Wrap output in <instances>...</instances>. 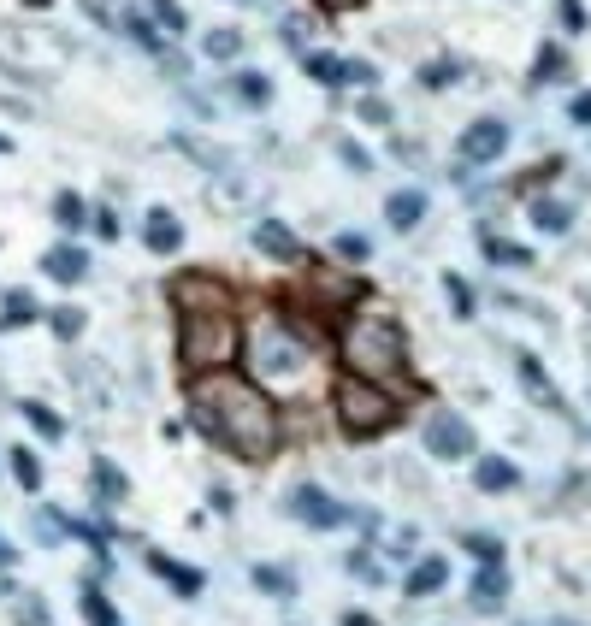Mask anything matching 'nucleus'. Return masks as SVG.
I'll use <instances>...</instances> for the list:
<instances>
[{"mask_svg": "<svg viewBox=\"0 0 591 626\" xmlns=\"http://www.w3.org/2000/svg\"><path fill=\"white\" fill-rule=\"evenodd\" d=\"M190 420L201 438H213L219 449H231L237 461H272V449L284 438L278 402L266 396L261 384L225 373H201L190 378Z\"/></svg>", "mask_w": 591, "mask_h": 626, "instance_id": "1", "label": "nucleus"}, {"mask_svg": "<svg viewBox=\"0 0 591 626\" xmlns=\"http://www.w3.org/2000/svg\"><path fill=\"white\" fill-rule=\"evenodd\" d=\"M337 349H343V367H349L355 378L385 384V378L408 373V337H402L396 313H385V308H361V313H355V319L343 325Z\"/></svg>", "mask_w": 591, "mask_h": 626, "instance_id": "2", "label": "nucleus"}, {"mask_svg": "<svg viewBox=\"0 0 591 626\" xmlns=\"http://www.w3.org/2000/svg\"><path fill=\"white\" fill-rule=\"evenodd\" d=\"M243 349V331H237V313L225 308H178V367L190 378L201 373H225Z\"/></svg>", "mask_w": 591, "mask_h": 626, "instance_id": "3", "label": "nucleus"}, {"mask_svg": "<svg viewBox=\"0 0 591 626\" xmlns=\"http://www.w3.org/2000/svg\"><path fill=\"white\" fill-rule=\"evenodd\" d=\"M331 408H337V420H343V432L349 438H385L396 420H402V402H396L385 384H373V378H337V390H331Z\"/></svg>", "mask_w": 591, "mask_h": 626, "instance_id": "4", "label": "nucleus"}, {"mask_svg": "<svg viewBox=\"0 0 591 626\" xmlns=\"http://www.w3.org/2000/svg\"><path fill=\"white\" fill-rule=\"evenodd\" d=\"M249 361H255L261 384H290V378H302L308 337L290 331L284 319H266V325H255V337H249Z\"/></svg>", "mask_w": 591, "mask_h": 626, "instance_id": "5", "label": "nucleus"}, {"mask_svg": "<svg viewBox=\"0 0 591 626\" xmlns=\"http://www.w3.org/2000/svg\"><path fill=\"white\" fill-rule=\"evenodd\" d=\"M426 455H438V461H461V455H473V426L450 414V408H438L432 420H426Z\"/></svg>", "mask_w": 591, "mask_h": 626, "instance_id": "6", "label": "nucleus"}, {"mask_svg": "<svg viewBox=\"0 0 591 626\" xmlns=\"http://www.w3.org/2000/svg\"><path fill=\"white\" fill-rule=\"evenodd\" d=\"M290 514H296L302 526H314V532L349 526V508H343V502H331L320 485H296V491H290Z\"/></svg>", "mask_w": 591, "mask_h": 626, "instance_id": "7", "label": "nucleus"}, {"mask_svg": "<svg viewBox=\"0 0 591 626\" xmlns=\"http://www.w3.org/2000/svg\"><path fill=\"white\" fill-rule=\"evenodd\" d=\"M461 166H485V160H497L503 148H509V125L503 119H473V125L461 130Z\"/></svg>", "mask_w": 591, "mask_h": 626, "instance_id": "8", "label": "nucleus"}, {"mask_svg": "<svg viewBox=\"0 0 591 626\" xmlns=\"http://www.w3.org/2000/svg\"><path fill=\"white\" fill-rule=\"evenodd\" d=\"M0 60H6V65H36V71H54V65L66 60V48H60V42H30V36L18 42V30H6V24H0Z\"/></svg>", "mask_w": 591, "mask_h": 626, "instance_id": "9", "label": "nucleus"}, {"mask_svg": "<svg viewBox=\"0 0 591 626\" xmlns=\"http://www.w3.org/2000/svg\"><path fill=\"white\" fill-rule=\"evenodd\" d=\"M172 302L178 308H225L231 296H225V284L213 272H178L172 278Z\"/></svg>", "mask_w": 591, "mask_h": 626, "instance_id": "10", "label": "nucleus"}, {"mask_svg": "<svg viewBox=\"0 0 591 626\" xmlns=\"http://www.w3.org/2000/svg\"><path fill=\"white\" fill-rule=\"evenodd\" d=\"M255 249L272 254V260H284V266H296V260L308 254L302 249V237H296L284 219H255Z\"/></svg>", "mask_w": 591, "mask_h": 626, "instance_id": "11", "label": "nucleus"}, {"mask_svg": "<svg viewBox=\"0 0 591 626\" xmlns=\"http://www.w3.org/2000/svg\"><path fill=\"white\" fill-rule=\"evenodd\" d=\"M515 373H521V384H526V396L538 402V408H550V414H568V402H562V390L550 384V373L538 367V355H515Z\"/></svg>", "mask_w": 591, "mask_h": 626, "instance_id": "12", "label": "nucleus"}, {"mask_svg": "<svg viewBox=\"0 0 591 626\" xmlns=\"http://www.w3.org/2000/svg\"><path fill=\"white\" fill-rule=\"evenodd\" d=\"M467 603H473L479 615H497V609L509 603V573H503V567H479V573H473V591H467Z\"/></svg>", "mask_w": 591, "mask_h": 626, "instance_id": "13", "label": "nucleus"}, {"mask_svg": "<svg viewBox=\"0 0 591 626\" xmlns=\"http://www.w3.org/2000/svg\"><path fill=\"white\" fill-rule=\"evenodd\" d=\"M142 243H148L154 254H178V249H184V225H178V213L154 207V213H148V225H142Z\"/></svg>", "mask_w": 591, "mask_h": 626, "instance_id": "14", "label": "nucleus"}, {"mask_svg": "<svg viewBox=\"0 0 591 626\" xmlns=\"http://www.w3.org/2000/svg\"><path fill=\"white\" fill-rule=\"evenodd\" d=\"M42 272H48L54 284H77V278H89V254L71 249V243H54V249L42 254Z\"/></svg>", "mask_w": 591, "mask_h": 626, "instance_id": "15", "label": "nucleus"}, {"mask_svg": "<svg viewBox=\"0 0 591 626\" xmlns=\"http://www.w3.org/2000/svg\"><path fill=\"white\" fill-rule=\"evenodd\" d=\"M473 485H479L485 497H497V491H515V485H521V467H515V461H503V455H485V461L473 467Z\"/></svg>", "mask_w": 591, "mask_h": 626, "instance_id": "16", "label": "nucleus"}, {"mask_svg": "<svg viewBox=\"0 0 591 626\" xmlns=\"http://www.w3.org/2000/svg\"><path fill=\"white\" fill-rule=\"evenodd\" d=\"M444 585H450V562L444 556H426V562H414V573L402 579V597H432Z\"/></svg>", "mask_w": 591, "mask_h": 626, "instance_id": "17", "label": "nucleus"}, {"mask_svg": "<svg viewBox=\"0 0 591 626\" xmlns=\"http://www.w3.org/2000/svg\"><path fill=\"white\" fill-rule=\"evenodd\" d=\"M385 219H391V231H414L426 219V195L420 189H396L391 201H385Z\"/></svg>", "mask_w": 591, "mask_h": 626, "instance_id": "18", "label": "nucleus"}, {"mask_svg": "<svg viewBox=\"0 0 591 626\" xmlns=\"http://www.w3.org/2000/svg\"><path fill=\"white\" fill-rule=\"evenodd\" d=\"M148 567H154L160 579H172V585H178V597H201V573H196V567L172 562V556H160V550L148 556Z\"/></svg>", "mask_w": 591, "mask_h": 626, "instance_id": "19", "label": "nucleus"}, {"mask_svg": "<svg viewBox=\"0 0 591 626\" xmlns=\"http://www.w3.org/2000/svg\"><path fill=\"white\" fill-rule=\"evenodd\" d=\"M479 249H485L491 266H532V249L509 243V237H497V231H479Z\"/></svg>", "mask_w": 591, "mask_h": 626, "instance_id": "20", "label": "nucleus"}, {"mask_svg": "<svg viewBox=\"0 0 591 626\" xmlns=\"http://www.w3.org/2000/svg\"><path fill=\"white\" fill-rule=\"evenodd\" d=\"M36 296L30 290H6V302H0V331H18V325H30L36 319Z\"/></svg>", "mask_w": 591, "mask_h": 626, "instance_id": "21", "label": "nucleus"}, {"mask_svg": "<svg viewBox=\"0 0 591 626\" xmlns=\"http://www.w3.org/2000/svg\"><path fill=\"white\" fill-rule=\"evenodd\" d=\"M302 65H308V77L326 83V89H343V83H349V60H337V54H302Z\"/></svg>", "mask_w": 591, "mask_h": 626, "instance_id": "22", "label": "nucleus"}, {"mask_svg": "<svg viewBox=\"0 0 591 626\" xmlns=\"http://www.w3.org/2000/svg\"><path fill=\"white\" fill-rule=\"evenodd\" d=\"M125 473L113 467V461H95V497H101V508H113V502H125Z\"/></svg>", "mask_w": 591, "mask_h": 626, "instance_id": "23", "label": "nucleus"}, {"mask_svg": "<svg viewBox=\"0 0 591 626\" xmlns=\"http://www.w3.org/2000/svg\"><path fill=\"white\" fill-rule=\"evenodd\" d=\"M532 225H538V231H550V237H562V231L574 225V213H568L562 201H544V195H538V201H532Z\"/></svg>", "mask_w": 591, "mask_h": 626, "instance_id": "24", "label": "nucleus"}, {"mask_svg": "<svg viewBox=\"0 0 591 626\" xmlns=\"http://www.w3.org/2000/svg\"><path fill=\"white\" fill-rule=\"evenodd\" d=\"M201 54L207 60H237L243 54V30H207L201 36Z\"/></svg>", "mask_w": 591, "mask_h": 626, "instance_id": "25", "label": "nucleus"}, {"mask_svg": "<svg viewBox=\"0 0 591 626\" xmlns=\"http://www.w3.org/2000/svg\"><path fill=\"white\" fill-rule=\"evenodd\" d=\"M237 101L243 107H266L272 101V77L266 71H237Z\"/></svg>", "mask_w": 591, "mask_h": 626, "instance_id": "26", "label": "nucleus"}, {"mask_svg": "<svg viewBox=\"0 0 591 626\" xmlns=\"http://www.w3.org/2000/svg\"><path fill=\"white\" fill-rule=\"evenodd\" d=\"M255 585H261L266 597H284V603L296 597V573L290 567H255Z\"/></svg>", "mask_w": 591, "mask_h": 626, "instance_id": "27", "label": "nucleus"}, {"mask_svg": "<svg viewBox=\"0 0 591 626\" xmlns=\"http://www.w3.org/2000/svg\"><path fill=\"white\" fill-rule=\"evenodd\" d=\"M83 621L89 626H119V609L101 597V585H83Z\"/></svg>", "mask_w": 591, "mask_h": 626, "instance_id": "28", "label": "nucleus"}, {"mask_svg": "<svg viewBox=\"0 0 591 626\" xmlns=\"http://www.w3.org/2000/svg\"><path fill=\"white\" fill-rule=\"evenodd\" d=\"M18 414H24V420H30V426L42 432V438H66V420H60V414H54L48 402H24Z\"/></svg>", "mask_w": 591, "mask_h": 626, "instance_id": "29", "label": "nucleus"}, {"mask_svg": "<svg viewBox=\"0 0 591 626\" xmlns=\"http://www.w3.org/2000/svg\"><path fill=\"white\" fill-rule=\"evenodd\" d=\"M12 479L24 485V491H42V461H36V449H12Z\"/></svg>", "mask_w": 591, "mask_h": 626, "instance_id": "30", "label": "nucleus"}, {"mask_svg": "<svg viewBox=\"0 0 591 626\" xmlns=\"http://www.w3.org/2000/svg\"><path fill=\"white\" fill-rule=\"evenodd\" d=\"M54 225H66V231L89 225V207H83V195H71V189H60V195H54Z\"/></svg>", "mask_w": 591, "mask_h": 626, "instance_id": "31", "label": "nucleus"}, {"mask_svg": "<svg viewBox=\"0 0 591 626\" xmlns=\"http://www.w3.org/2000/svg\"><path fill=\"white\" fill-rule=\"evenodd\" d=\"M119 24H125V36L131 42H142V48H154V54H166V42H160V30L142 18V12H119Z\"/></svg>", "mask_w": 591, "mask_h": 626, "instance_id": "32", "label": "nucleus"}, {"mask_svg": "<svg viewBox=\"0 0 591 626\" xmlns=\"http://www.w3.org/2000/svg\"><path fill=\"white\" fill-rule=\"evenodd\" d=\"M444 302L456 308V319H473V290H467V278L444 272Z\"/></svg>", "mask_w": 591, "mask_h": 626, "instance_id": "33", "label": "nucleus"}, {"mask_svg": "<svg viewBox=\"0 0 591 626\" xmlns=\"http://www.w3.org/2000/svg\"><path fill=\"white\" fill-rule=\"evenodd\" d=\"M467 550L479 556V567H503V538H491V532H473Z\"/></svg>", "mask_w": 591, "mask_h": 626, "instance_id": "34", "label": "nucleus"}, {"mask_svg": "<svg viewBox=\"0 0 591 626\" xmlns=\"http://www.w3.org/2000/svg\"><path fill=\"white\" fill-rule=\"evenodd\" d=\"M148 12H154V24H166V36H184V6L178 0H148Z\"/></svg>", "mask_w": 591, "mask_h": 626, "instance_id": "35", "label": "nucleus"}, {"mask_svg": "<svg viewBox=\"0 0 591 626\" xmlns=\"http://www.w3.org/2000/svg\"><path fill=\"white\" fill-rule=\"evenodd\" d=\"M456 77H461V65H456V60H432L426 71H420V83H426V89H450Z\"/></svg>", "mask_w": 591, "mask_h": 626, "instance_id": "36", "label": "nucleus"}, {"mask_svg": "<svg viewBox=\"0 0 591 626\" xmlns=\"http://www.w3.org/2000/svg\"><path fill=\"white\" fill-rule=\"evenodd\" d=\"M367 254H373V243H367L361 231H343V237H337V260H367Z\"/></svg>", "mask_w": 591, "mask_h": 626, "instance_id": "37", "label": "nucleus"}, {"mask_svg": "<svg viewBox=\"0 0 591 626\" xmlns=\"http://www.w3.org/2000/svg\"><path fill=\"white\" fill-rule=\"evenodd\" d=\"M337 160H343L349 172H373V154H367V148H355V142H337Z\"/></svg>", "mask_w": 591, "mask_h": 626, "instance_id": "38", "label": "nucleus"}, {"mask_svg": "<svg viewBox=\"0 0 591 626\" xmlns=\"http://www.w3.org/2000/svg\"><path fill=\"white\" fill-rule=\"evenodd\" d=\"M562 77V48H544L538 54V83H556Z\"/></svg>", "mask_w": 591, "mask_h": 626, "instance_id": "39", "label": "nucleus"}, {"mask_svg": "<svg viewBox=\"0 0 591 626\" xmlns=\"http://www.w3.org/2000/svg\"><path fill=\"white\" fill-rule=\"evenodd\" d=\"M361 119H367V125H391V107H385L379 95H367V101H361Z\"/></svg>", "mask_w": 591, "mask_h": 626, "instance_id": "40", "label": "nucleus"}, {"mask_svg": "<svg viewBox=\"0 0 591 626\" xmlns=\"http://www.w3.org/2000/svg\"><path fill=\"white\" fill-rule=\"evenodd\" d=\"M54 331H60V337H77V331H83V313H77V308H60V313H54Z\"/></svg>", "mask_w": 591, "mask_h": 626, "instance_id": "41", "label": "nucleus"}, {"mask_svg": "<svg viewBox=\"0 0 591 626\" xmlns=\"http://www.w3.org/2000/svg\"><path fill=\"white\" fill-rule=\"evenodd\" d=\"M349 573H361V579H379V562H373V556H361V550H349Z\"/></svg>", "mask_w": 591, "mask_h": 626, "instance_id": "42", "label": "nucleus"}, {"mask_svg": "<svg viewBox=\"0 0 591 626\" xmlns=\"http://www.w3.org/2000/svg\"><path fill=\"white\" fill-rule=\"evenodd\" d=\"M562 24H568V30H586V6H580V0H562Z\"/></svg>", "mask_w": 591, "mask_h": 626, "instance_id": "43", "label": "nucleus"}, {"mask_svg": "<svg viewBox=\"0 0 591 626\" xmlns=\"http://www.w3.org/2000/svg\"><path fill=\"white\" fill-rule=\"evenodd\" d=\"M568 119L591 130V95H574V101H568Z\"/></svg>", "mask_w": 591, "mask_h": 626, "instance_id": "44", "label": "nucleus"}, {"mask_svg": "<svg viewBox=\"0 0 591 626\" xmlns=\"http://www.w3.org/2000/svg\"><path fill=\"white\" fill-rule=\"evenodd\" d=\"M89 219H95L101 237H119V213H89Z\"/></svg>", "mask_w": 591, "mask_h": 626, "instance_id": "45", "label": "nucleus"}, {"mask_svg": "<svg viewBox=\"0 0 591 626\" xmlns=\"http://www.w3.org/2000/svg\"><path fill=\"white\" fill-rule=\"evenodd\" d=\"M83 6H89V18H101V24H119V12H113L107 0H83Z\"/></svg>", "mask_w": 591, "mask_h": 626, "instance_id": "46", "label": "nucleus"}, {"mask_svg": "<svg viewBox=\"0 0 591 626\" xmlns=\"http://www.w3.org/2000/svg\"><path fill=\"white\" fill-rule=\"evenodd\" d=\"M343 626H379V621H373V615H361V609H349V615H343Z\"/></svg>", "mask_w": 591, "mask_h": 626, "instance_id": "47", "label": "nucleus"}, {"mask_svg": "<svg viewBox=\"0 0 591 626\" xmlns=\"http://www.w3.org/2000/svg\"><path fill=\"white\" fill-rule=\"evenodd\" d=\"M320 6H326V12H355L361 0H320Z\"/></svg>", "mask_w": 591, "mask_h": 626, "instance_id": "48", "label": "nucleus"}, {"mask_svg": "<svg viewBox=\"0 0 591 626\" xmlns=\"http://www.w3.org/2000/svg\"><path fill=\"white\" fill-rule=\"evenodd\" d=\"M24 6H54V0H24Z\"/></svg>", "mask_w": 591, "mask_h": 626, "instance_id": "49", "label": "nucleus"}, {"mask_svg": "<svg viewBox=\"0 0 591 626\" xmlns=\"http://www.w3.org/2000/svg\"><path fill=\"white\" fill-rule=\"evenodd\" d=\"M0 154H6V142H0Z\"/></svg>", "mask_w": 591, "mask_h": 626, "instance_id": "50", "label": "nucleus"}, {"mask_svg": "<svg viewBox=\"0 0 591 626\" xmlns=\"http://www.w3.org/2000/svg\"><path fill=\"white\" fill-rule=\"evenodd\" d=\"M562 626H568V621H562Z\"/></svg>", "mask_w": 591, "mask_h": 626, "instance_id": "51", "label": "nucleus"}]
</instances>
